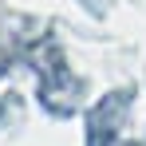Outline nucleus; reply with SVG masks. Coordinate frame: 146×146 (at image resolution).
I'll return each instance as SVG.
<instances>
[{
	"label": "nucleus",
	"mask_w": 146,
	"mask_h": 146,
	"mask_svg": "<svg viewBox=\"0 0 146 146\" xmlns=\"http://www.w3.org/2000/svg\"><path fill=\"white\" fill-rule=\"evenodd\" d=\"M79 4H87L91 16H107V8H111V0H79Z\"/></svg>",
	"instance_id": "f257e3e1"
}]
</instances>
